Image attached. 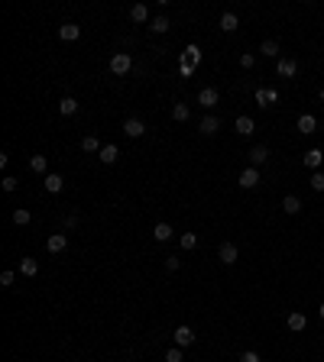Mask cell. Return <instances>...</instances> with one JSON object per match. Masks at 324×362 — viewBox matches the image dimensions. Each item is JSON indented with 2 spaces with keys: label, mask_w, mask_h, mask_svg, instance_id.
Instances as JSON below:
<instances>
[{
  "label": "cell",
  "mask_w": 324,
  "mask_h": 362,
  "mask_svg": "<svg viewBox=\"0 0 324 362\" xmlns=\"http://www.w3.org/2000/svg\"><path fill=\"white\" fill-rule=\"evenodd\" d=\"M130 68H133V58H130L127 52H117V55L110 58V72H113V75H120V78H124V75L130 72Z\"/></svg>",
  "instance_id": "1"
},
{
  "label": "cell",
  "mask_w": 324,
  "mask_h": 362,
  "mask_svg": "<svg viewBox=\"0 0 324 362\" xmlns=\"http://www.w3.org/2000/svg\"><path fill=\"white\" fill-rule=\"evenodd\" d=\"M124 133L130 139H139V136H146V123L139 117H130V120H124Z\"/></svg>",
  "instance_id": "2"
},
{
  "label": "cell",
  "mask_w": 324,
  "mask_h": 362,
  "mask_svg": "<svg viewBox=\"0 0 324 362\" xmlns=\"http://www.w3.org/2000/svg\"><path fill=\"white\" fill-rule=\"evenodd\" d=\"M276 75L279 78H295V75H299V61H295V58H279L276 61Z\"/></svg>",
  "instance_id": "3"
},
{
  "label": "cell",
  "mask_w": 324,
  "mask_h": 362,
  "mask_svg": "<svg viewBox=\"0 0 324 362\" xmlns=\"http://www.w3.org/2000/svg\"><path fill=\"white\" fill-rule=\"evenodd\" d=\"M217 101H221L217 87H201V91H198V104H201V107L211 110V107H217Z\"/></svg>",
  "instance_id": "4"
},
{
  "label": "cell",
  "mask_w": 324,
  "mask_h": 362,
  "mask_svg": "<svg viewBox=\"0 0 324 362\" xmlns=\"http://www.w3.org/2000/svg\"><path fill=\"white\" fill-rule=\"evenodd\" d=\"M191 343H195V333H191V326H175V346L179 349H185V346H191Z\"/></svg>",
  "instance_id": "5"
},
{
  "label": "cell",
  "mask_w": 324,
  "mask_h": 362,
  "mask_svg": "<svg viewBox=\"0 0 324 362\" xmlns=\"http://www.w3.org/2000/svg\"><path fill=\"white\" fill-rule=\"evenodd\" d=\"M65 246H68V236L65 233H52L49 240H46V249L52 252V255H58V252H65Z\"/></svg>",
  "instance_id": "6"
},
{
  "label": "cell",
  "mask_w": 324,
  "mask_h": 362,
  "mask_svg": "<svg viewBox=\"0 0 324 362\" xmlns=\"http://www.w3.org/2000/svg\"><path fill=\"white\" fill-rule=\"evenodd\" d=\"M217 255H221V262H224V266H233V262L240 259V252H237V246H233V243H221Z\"/></svg>",
  "instance_id": "7"
},
{
  "label": "cell",
  "mask_w": 324,
  "mask_h": 362,
  "mask_svg": "<svg viewBox=\"0 0 324 362\" xmlns=\"http://www.w3.org/2000/svg\"><path fill=\"white\" fill-rule=\"evenodd\" d=\"M237 181H240V188H247V191H250V188H256V184H259V172L250 165V169H243V172H240V178H237Z\"/></svg>",
  "instance_id": "8"
},
{
  "label": "cell",
  "mask_w": 324,
  "mask_h": 362,
  "mask_svg": "<svg viewBox=\"0 0 324 362\" xmlns=\"http://www.w3.org/2000/svg\"><path fill=\"white\" fill-rule=\"evenodd\" d=\"M78 36H81V26H78V23H62V26H58V39L75 42Z\"/></svg>",
  "instance_id": "9"
},
{
  "label": "cell",
  "mask_w": 324,
  "mask_h": 362,
  "mask_svg": "<svg viewBox=\"0 0 324 362\" xmlns=\"http://www.w3.org/2000/svg\"><path fill=\"white\" fill-rule=\"evenodd\" d=\"M288 330H292V333H302L305 330V326H308V317H305L302 311H292V314H288Z\"/></svg>",
  "instance_id": "10"
},
{
  "label": "cell",
  "mask_w": 324,
  "mask_h": 362,
  "mask_svg": "<svg viewBox=\"0 0 324 362\" xmlns=\"http://www.w3.org/2000/svg\"><path fill=\"white\" fill-rule=\"evenodd\" d=\"M98 158H101L104 165H113V162H117V158H120V149L113 146V143H104V149L98 152Z\"/></svg>",
  "instance_id": "11"
},
{
  "label": "cell",
  "mask_w": 324,
  "mask_h": 362,
  "mask_svg": "<svg viewBox=\"0 0 324 362\" xmlns=\"http://www.w3.org/2000/svg\"><path fill=\"white\" fill-rule=\"evenodd\" d=\"M321 162H324V152H321V149H308V152H305V169L318 172Z\"/></svg>",
  "instance_id": "12"
},
{
  "label": "cell",
  "mask_w": 324,
  "mask_h": 362,
  "mask_svg": "<svg viewBox=\"0 0 324 362\" xmlns=\"http://www.w3.org/2000/svg\"><path fill=\"white\" fill-rule=\"evenodd\" d=\"M153 236H156L159 243H169L172 236H175V229H172V223H165V220H162V223H156V226H153Z\"/></svg>",
  "instance_id": "13"
},
{
  "label": "cell",
  "mask_w": 324,
  "mask_h": 362,
  "mask_svg": "<svg viewBox=\"0 0 324 362\" xmlns=\"http://www.w3.org/2000/svg\"><path fill=\"white\" fill-rule=\"evenodd\" d=\"M130 20H133V23H150V7H146V4H133V7H130Z\"/></svg>",
  "instance_id": "14"
},
{
  "label": "cell",
  "mask_w": 324,
  "mask_h": 362,
  "mask_svg": "<svg viewBox=\"0 0 324 362\" xmlns=\"http://www.w3.org/2000/svg\"><path fill=\"white\" fill-rule=\"evenodd\" d=\"M247 155H250V165H253V169H256V165H262V162H266V158H269V149H266V146H253Z\"/></svg>",
  "instance_id": "15"
},
{
  "label": "cell",
  "mask_w": 324,
  "mask_h": 362,
  "mask_svg": "<svg viewBox=\"0 0 324 362\" xmlns=\"http://www.w3.org/2000/svg\"><path fill=\"white\" fill-rule=\"evenodd\" d=\"M276 101H279L276 91H269V87H256V104H259V107H269V104H276Z\"/></svg>",
  "instance_id": "16"
},
{
  "label": "cell",
  "mask_w": 324,
  "mask_h": 362,
  "mask_svg": "<svg viewBox=\"0 0 324 362\" xmlns=\"http://www.w3.org/2000/svg\"><path fill=\"white\" fill-rule=\"evenodd\" d=\"M233 126H237L240 136H253V133H256V123H253V117H237Z\"/></svg>",
  "instance_id": "17"
},
{
  "label": "cell",
  "mask_w": 324,
  "mask_h": 362,
  "mask_svg": "<svg viewBox=\"0 0 324 362\" xmlns=\"http://www.w3.org/2000/svg\"><path fill=\"white\" fill-rule=\"evenodd\" d=\"M62 188H65V178H62V175H55V172H49L46 175V191L49 194H58Z\"/></svg>",
  "instance_id": "18"
},
{
  "label": "cell",
  "mask_w": 324,
  "mask_h": 362,
  "mask_svg": "<svg viewBox=\"0 0 324 362\" xmlns=\"http://www.w3.org/2000/svg\"><path fill=\"white\" fill-rule=\"evenodd\" d=\"M201 133H204V136H214L217 133V129H221V120H217V117H201Z\"/></svg>",
  "instance_id": "19"
},
{
  "label": "cell",
  "mask_w": 324,
  "mask_h": 362,
  "mask_svg": "<svg viewBox=\"0 0 324 362\" xmlns=\"http://www.w3.org/2000/svg\"><path fill=\"white\" fill-rule=\"evenodd\" d=\"M295 126H299V133H305V136H308V133H314V126H318V120H314L311 113H302Z\"/></svg>",
  "instance_id": "20"
},
{
  "label": "cell",
  "mask_w": 324,
  "mask_h": 362,
  "mask_svg": "<svg viewBox=\"0 0 324 362\" xmlns=\"http://www.w3.org/2000/svg\"><path fill=\"white\" fill-rule=\"evenodd\" d=\"M169 16H153L150 20V32H156V36H162V32H169Z\"/></svg>",
  "instance_id": "21"
},
{
  "label": "cell",
  "mask_w": 324,
  "mask_h": 362,
  "mask_svg": "<svg viewBox=\"0 0 324 362\" xmlns=\"http://www.w3.org/2000/svg\"><path fill=\"white\" fill-rule=\"evenodd\" d=\"M58 113H62V117H75V113H78V101H75V97H62V101H58Z\"/></svg>",
  "instance_id": "22"
},
{
  "label": "cell",
  "mask_w": 324,
  "mask_h": 362,
  "mask_svg": "<svg viewBox=\"0 0 324 362\" xmlns=\"http://www.w3.org/2000/svg\"><path fill=\"white\" fill-rule=\"evenodd\" d=\"M172 117H175V123H188L191 120V107L188 104H172Z\"/></svg>",
  "instance_id": "23"
},
{
  "label": "cell",
  "mask_w": 324,
  "mask_h": 362,
  "mask_svg": "<svg viewBox=\"0 0 324 362\" xmlns=\"http://www.w3.org/2000/svg\"><path fill=\"white\" fill-rule=\"evenodd\" d=\"M30 169L36 175H49V158L46 155H30Z\"/></svg>",
  "instance_id": "24"
},
{
  "label": "cell",
  "mask_w": 324,
  "mask_h": 362,
  "mask_svg": "<svg viewBox=\"0 0 324 362\" xmlns=\"http://www.w3.org/2000/svg\"><path fill=\"white\" fill-rule=\"evenodd\" d=\"M282 210H285V214H299V210H302V201L295 198V194H285V198H282Z\"/></svg>",
  "instance_id": "25"
},
{
  "label": "cell",
  "mask_w": 324,
  "mask_h": 362,
  "mask_svg": "<svg viewBox=\"0 0 324 362\" xmlns=\"http://www.w3.org/2000/svg\"><path fill=\"white\" fill-rule=\"evenodd\" d=\"M20 272H23L26 278H33V275H36V272H39V262H36V259H30V255H26V259H20Z\"/></svg>",
  "instance_id": "26"
},
{
  "label": "cell",
  "mask_w": 324,
  "mask_h": 362,
  "mask_svg": "<svg viewBox=\"0 0 324 362\" xmlns=\"http://www.w3.org/2000/svg\"><path fill=\"white\" fill-rule=\"evenodd\" d=\"M237 26H240L237 13H230V10H227V13L221 16V29H224V32H233V29H237Z\"/></svg>",
  "instance_id": "27"
},
{
  "label": "cell",
  "mask_w": 324,
  "mask_h": 362,
  "mask_svg": "<svg viewBox=\"0 0 324 362\" xmlns=\"http://www.w3.org/2000/svg\"><path fill=\"white\" fill-rule=\"evenodd\" d=\"M259 52H262L266 58H276V61H279V42H276V39H266V42L259 46Z\"/></svg>",
  "instance_id": "28"
},
{
  "label": "cell",
  "mask_w": 324,
  "mask_h": 362,
  "mask_svg": "<svg viewBox=\"0 0 324 362\" xmlns=\"http://www.w3.org/2000/svg\"><path fill=\"white\" fill-rule=\"evenodd\" d=\"M182 61H188V65H201V49L198 46H188L182 52Z\"/></svg>",
  "instance_id": "29"
},
{
  "label": "cell",
  "mask_w": 324,
  "mask_h": 362,
  "mask_svg": "<svg viewBox=\"0 0 324 362\" xmlns=\"http://www.w3.org/2000/svg\"><path fill=\"white\" fill-rule=\"evenodd\" d=\"M30 220H33V214H30L26 207H16V210H13V223H16V226H26Z\"/></svg>",
  "instance_id": "30"
},
{
  "label": "cell",
  "mask_w": 324,
  "mask_h": 362,
  "mask_svg": "<svg viewBox=\"0 0 324 362\" xmlns=\"http://www.w3.org/2000/svg\"><path fill=\"white\" fill-rule=\"evenodd\" d=\"M81 149H84V152H101L104 146L98 143V136H84V139H81Z\"/></svg>",
  "instance_id": "31"
},
{
  "label": "cell",
  "mask_w": 324,
  "mask_h": 362,
  "mask_svg": "<svg viewBox=\"0 0 324 362\" xmlns=\"http://www.w3.org/2000/svg\"><path fill=\"white\" fill-rule=\"evenodd\" d=\"M179 243H182V249H195V246H198V233H182Z\"/></svg>",
  "instance_id": "32"
},
{
  "label": "cell",
  "mask_w": 324,
  "mask_h": 362,
  "mask_svg": "<svg viewBox=\"0 0 324 362\" xmlns=\"http://www.w3.org/2000/svg\"><path fill=\"white\" fill-rule=\"evenodd\" d=\"M311 188L314 191H324V172H314L311 175Z\"/></svg>",
  "instance_id": "33"
},
{
  "label": "cell",
  "mask_w": 324,
  "mask_h": 362,
  "mask_svg": "<svg viewBox=\"0 0 324 362\" xmlns=\"http://www.w3.org/2000/svg\"><path fill=\"white\" fill-rule=\"evenodd\" d=\"M237 362H262V359H259V352L247 349V352H240V359H237Z\"/></svg>",
  "instance_id": "34"
},
{
  "label": "cell",
  "mask_w": 324,
  "mask_h": 362,
  "mask_svg": "<svg viewBox=\"0 0 324 362\" xmlns=\"http://www.w3.org/2000/svg\"><path fill=\"white\" fill-rule=\"evenodd\" d=\"M240 65H243V68H253V65H256V55H253V52H243V55H240Z\"/></svg>",
  "instance_id": "35"
},
{
  "label": "cell",
  "mask_w": 324,
  "mask_h": 362,
  "mask_svg": "<svg viewBox=\"0 0 324 362\" xmlns=\"http://www.w3.org/2000/svg\"><path fill=\"white\" fill-rule=\"evenodd\" d=\"M20 188V178H13V175H7L4 178V191H16Z\"/></svg>",
  "instance_id": "36"
},
{
  "label": "cell",
  "mask_w": 324,
  "mask_h": 362,
  "mask_svg": "<svg viewBox=\"0 0 324 362\" xmlns=\"http://www.w3.org/2000/svg\"><path fill=\"white\" fill-rule=\"evenodd\" d=\"M165 362H182V349H179V346H172L169 352H165Z\"/></svg>",
  "instance_id": "37"
},
{
  "label": "cell",
  "mask_w": 324,
  "mask_h": 362,
  "mask_svg": "<svg viewBox=\"0 0 324 362\" xmlns=\"http://www.w3.org/2000/svg\"><path fill=\"white\" fill-rule=\"evenodd\" d=\"M13 278H16L13 272H0V288H10V285H13Z\"/></svg>",
  "instance_id": "38"
},
{
  "label": "cell",
  "mask_w": 324,
  "mask_h": 362,
  "mask_svg": "<svg viewBox=\"0 0 324 362\" xmlns=\"http://www.w3.org/2000/svg\"><path fill=\"white\" fill-rule=\"evenodd\" d=\"M179 266H182V259H175V255H172V259H165V269H169V272H179Z\"/></svg>",
  "instance_id": "39"
},
{
  "label": "cell",
  "mask_w": 324,
  "mask_h": 362,
  "mask_svg": "<svg viewBox=\"0 0 324 362\" xmlns=\"http://www.w3.org/2000/svg\"><path fill=\"white\" fill-rule=\"evenodd\" d=\"M191 72H195V65H188V61H182V65H179V75H185V78H188Z\"/></svg>",
  "instance_id": "40"
},
{
  "label": "cell",
  "mask_w": 324,
  "mask_h": 362,
  "mask_svg": "<svg viewBox=\"0 0 324 362\" xmlns=\"http://www.w3.org/2000/svg\"><path fill=\"white\" fill-rule=\"evenodd\" d=\"M318 317H321V320H324V304H321V307H318Z\"/></svg>",
  "instance_id": "41"
},
{
  "label": "cell",
  "mask_w": 324,
  "mask_h": 362,
  "mask_svg": "<svg viewBox=\"0 0 324 362\" xmlns=\"http://www.w3.org/2000/svg\"><path fill=\"white\" fill-rule=\"evenodd\" d=\"M318 97H321V104H324V91H321V94H318Z\"/></svg>",
  "instance_id": "42"
}]
</instances>
